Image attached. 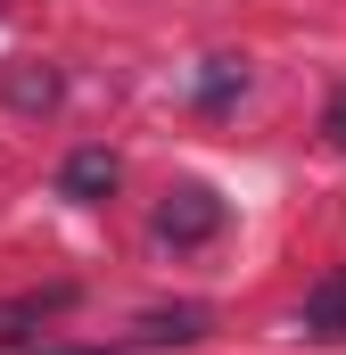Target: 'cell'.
I'll use <instances>...</instances> for the list:
<instances>
[{
  "label": "cell",
  "mask_w": 346,
  "mask_h": 355,
  "mask_svg": "<svg viewBox=\"0 0 346 355\" xmlns=\"http://www.w3.org/2000/svg\"><path fill=\"white\" fill-rule=\"evenodd\" d=\"M17 107H50V99H58V83H50V75H17Z\"/></svg>",
  "instance_id": "6"
},
{
  "label": "cell",
  "mask_w": 346,
  "mask_h": 355,
  "mask_svg": "<svg viewBox=\"0 0 346 355\" xmlns=\"http://www.w3.org/2000/svg\"><path fill=\"white\" fill-rule=\"evenodd\" d=\"M215 232H223V198H215V190H198V182L165 190V207H157V240H165V248H198V240H215Z\"/></svg>",
  "instance_id": "1"
},
{
  "label": "cell",
  "mask_w": 346,
  "mask_h": 355,
  "mask_svg": "<svg viewBox=\"0 0 346 355\" xmlns=\"http://www.w3.org/2000/svg\"><path fill=\"white\" fill-rule=\"evenodd\" d=\"M116 182H124L116 149H75V157L58 166V198H75V207H99V198H107Z\"/></svg>",
  "instance_id": "3"
},
{
  "label": "cell",
  "mask_w": 346,
  "mask_h": 355,
  "mask_svg": "<svg viewBox=\"0 0 346 355\" xmlns=\"http://www.w3.org/2000/svg\"><path fill=\"white\" fill-rule=\"evenodd\" d=\"M322 132H330V149H346V83L330 91V107H322Z\"/></svg>",
  "instance_id": "7"
},
{
  "label": "cell",
  "mask_w": 346,
  "mask_h": 355,
  "mask_svg": "<svg viewBox=\"0 0 346 355\" xmlns=\"http://www.w3.org/2000/svg\"><path fill=\"white\" fill-rule=\"evenodd\" d=\"M297 339H322V347L346 339V265L322 272V281L305 289V306H297Z\"/></svg>",
  "instance_id": "2"
},
{
  "label": "cell",
  "mask_w": 346,
  "mask_h": 355,
  "mask_svg": "<svg viewBox=\"0 0 346 355\" xmlns=\"http://www.w3.org/2000/svg\"><path fill=\"white\" fill-rule=\"evenodd\" d=\"M75 306V289H33V297H17L8 314H0V339H25V322H50V314H66Z\"/></svg>",
  "instance_id": "5"
},
{
  "label": "cell",
  "mask_w": 346,
  "mask_h": 355,
  "mask_svg": "<svg viewBox=\"0 0 346 355\" xmlns=\"http://www.w3.org/2000/svg\"><path fill=\"white\" fill-rule=\"evenodd\" d=\"M132 339H140V347H190V339H206V306H173V314H140V322H132Z\"/></svg>",
  "instance_id": "4"
}]
</instances>
